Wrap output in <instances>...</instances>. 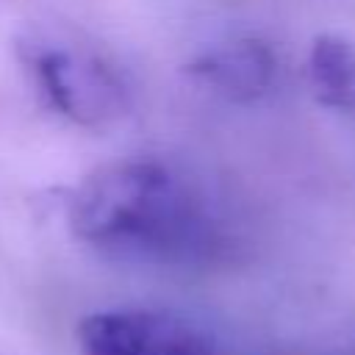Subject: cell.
<instances>
[{
    "instance_id": "1",
    "label": "cell",
    "mask_w": 355,
    "mask_h": 355,
    "mask_svg": "<svg viewBox=\"0 0 355 355\" xmlns=\"http://www.w3.org/2000/svg\"><path fill=\"white\" fill-rule=\"evenodd\" d=\"M69 225L86 244L166 266H211L233 244L208 191L158 158L94 169L69 197Z\"/></svg>"
},
{
    "instance_id": "2",
    "label": "cell",
    "mask_w": 355,
    "mask_h": 355,
    "mask_svg": "<svg viewBox=\"0 0 355 355\" xmlns=\"http://www.w3.org/2000/svg\"><path fill=\"white\" fill-rule=\"evenodd\" d=\"M17 58L44 108L72 125L105 128L130 108L125 78L92 47L31 31L17 42Z\"/></svg>"
},
{
    "instance_id": "3",
    "label": "cell",
    "mask_w": 355,
    "mask_h": 355,
    "mask_svg": "<svg viewBox=\"0 0 355 355\" xmlns=\"http://www.w3.org/2000/svg\"><path fill=\"white\" fill-rule=\"evenodd\" d=\"M83 355H214L186 319L158 311H100L78 324Z\"/></svg>"
},
{
    "instance_id": "4",
    "label": "cell",
    "mask_w": 355,
    "mask_h": 355,
    "mask_svg": "<svg viewBox=\"0 0 355 355\" xmlns=\"http://www.w3.org/2000/svg\"><path fill=\"white\" fill-rule=\"evenodd\" d=\"M186 75L216 97L230 103H255L272 89L277 61L266 42L244 36L202 50L186 64Z\"/></svg>"
},
{
    "instance_id": "5",
    "label": "cell",
    "mask_w": 355,
    "mask_h": 355,
    "mask_svg": "<svg viewBox=\"0 0 355 355\" xmlns=\"http://www.w3.org/2000/svg\"><path fill=\"white\" fill-rule=\"evenodd\" d=\"M308 86L319 105L355 111V44L322 33L308 50Z\"/></svg>"
}]
</instances>
